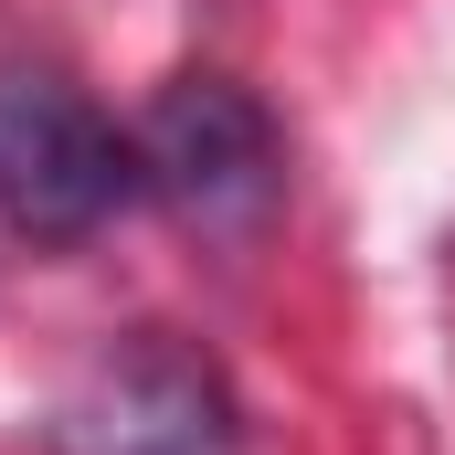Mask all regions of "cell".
<instances>
[{
  "instance_id": "cell-1",
  "label": "cell",
  "mask_w": 455,
  "mask_h": 455,
  "mask_svg": "<svg viewBox=\"0 0 455 455\" xmlns=\"http://www.w3.org/2000/svg\"><path fill=\"white\" fill-rule=\"evenodd\" d=\"M127 138H138V191H159L191 233L243 243L286 202V138L233 75H170Z\"/></svg>"
},
{
  "instance_id": "cell-2",
  "label": "cell",
  "mask_w": 455,
  "mask_h": 455,
  "mask_svg": "<svg viewBox=\"0 0 455 455\" xmlns=\"http://www.w3.org/2000/svg\"><path fill=\"white\" fill-rule=\"evenodd\" d=\"M138 191V138H116L64 75L11 64L0 75V212L32 243H85Z\"/></svg>"
},
{
  "instance_id": "cell-3",
  "label": "cell",
  "mask_w": 455,
  "mask_h": 455,
  "mask_svg": "<svg viewBox=\"0 0 455 455\" xmlns=\"http://www.w3.org/2000/svg\"><path fill=\"white\" fill-rule=\"evenodd\" d=\"M53 455H233V392L202 349L127 329L64 381Z\"/></svg>"
}]
</instances>
